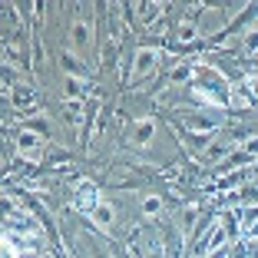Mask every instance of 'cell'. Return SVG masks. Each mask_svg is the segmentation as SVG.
<instances>
[{"instance_id": "3", "label": "cell", "mask_w": 258, "mask_h": 258, "mask_svg": "<svg viewBox=\"0 0 258 258\" xmlns=\"http://www.w3.org/2000/svg\"><path fill=\"white\" fill-rule=\"evenodd\" d=\"M96 219H100V222L106 225V222H110V209H100V212H96Z\"/></svg>"}, {"instance_id": "2", "label": "cell", "mask_w": 258, "mask_h": 258, "mask_svg": "<svg viewBox=\"0 0 258 258\" xmlns=\"http://www.w3.org/2000/svg\"><path fill=\"white\" fill-rule=\"evenodd\" d=\"M143 209H146L149 215H152V212H159V199H146V202H143Z\"/></svg>"}, {"instance_id": "1", "label": "cell", "mask_w": 258, "mask_h": 258, "mask_svg": "<svg viewBox=\"0 0 258 258\" xmlns=\"http://www.w3.org/2000/svg\"><path fill=\"white\" fill-rule=\"evenodd\" d=\"M152 60H156V53H139V70H149Z\"/></svg>"}]
</instances>
